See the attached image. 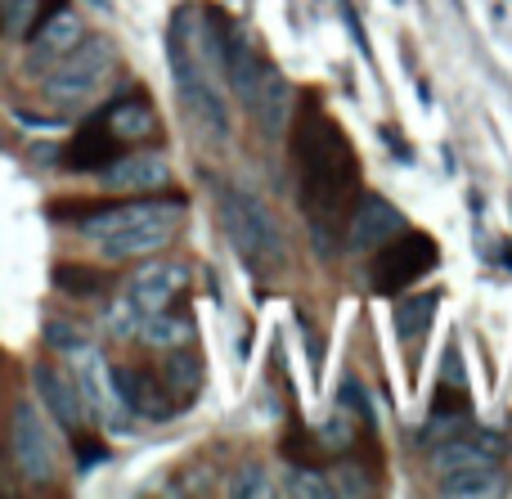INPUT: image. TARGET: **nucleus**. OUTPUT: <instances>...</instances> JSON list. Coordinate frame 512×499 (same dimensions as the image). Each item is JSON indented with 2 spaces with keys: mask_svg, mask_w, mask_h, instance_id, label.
<instances>
[{
  "mask_svg": "<svg viewBox=\"0 0 512 499\" xmlns=\"http://www.w3.org/2000/svg\"><path fill=\"white\" fill-rule=\"evenodd\" d=\"M432 266H436V243L423 239V234H409V243L382 252V261H373V284L382 293H396V288L414 284L418 275H427Z\"/></svg>",
  "mask_w": 512,
  "mask_h": 499,
  "instance_id": "obj_9",
  "label": "nucleus"
},
{
  "mask_svg": "<svg viewBox=\"0 0 512 499\" xmlns=\"http://www.w3.org/2000/svg\"><path fill=\"white\" fill-rule=\"evenodd\" d=\"M104 324L108 329L117 333V338H135V333H140V324H144V315L135 311L131 302H126V297H117L113 306H108V315H104Z\"/></svg>",
  "mask_w": 512,
  "mask_h": 499,
  "instance_id": "obj_25",
  "label": "nucleus"
},
{
  "mask_svg": "<svg viewBox=\"0 0 512 499\" xmlns=\"http://www.w3.org/2000/svg\"><path fill=\"white\" fill-rule=\"evenodd\" d=\"M342 401H346V410H351V414H360L364 423H378V414H373L369 396L360 392V383H355V378H342Z\"/></svg>",
  "mask_w": 512,
  "mask_h": 499,
  "instance_id": "obj_29",
  "label": "nucleus"
},
{
  "mask_svg": "<svg viewBox=\"0 0 512 499\" xmlns=\"http://www.w3.org/2000/svg\"><path fill=\"white\" fill-rule=\"evenodd\" d=\"M400 230H405V216H400L387 198L364 194L360 207H355V216H351V248H364V252L382 248V243L396 239Z\"/></svg>",
  "mask_w": 512,
  "mask_h": 499,
  "instance_id": "obj_11",
  "label": "nucleus"
},
{
  "mask_svg": "<svg viewBox=\"0 0 512 499\" xmlns=\"http://www.w3.org/2000/svg\"><path fill=\"white\" fill-rule=\"evenodd\" d=\"M77 41H81V18L68 14V9H59V14H50L41 27H36L32 59H27V63L41 72V68H50V63H59Z\"/></svg>",
  "mask_w": 512,
  "mask_h": 499,
  "instance_id": "obj_15",
  "label": "nucleus"
},
{
  "mask_svg": "<svg viewBox=\"0 0 512 499\" xmlns=\"http://www.w3.org/2000/svg\"><path fill=\"white\" fill-rule=\"evenodd\" d=\"M77 387H81V405H86L104 428H122L131 410H126L122 396H117V387H113V378H108V365L99 360V351H90V347L77 351Z\"/></svg>",
  "mask_w": 512,
  "mask_h": 499,
  "instance_id": "obj_8",
  "label": "nucleus"
},
{
  "mask_svg": "<svg viewBox=\"0 0 512 499\" xmlns=\"http://www.w3.org/2000/svg\"><path fill=\"white\" fill-rule=\"evenodd\" d=\"M117 144H122V140H117V135H113V126H108V117L99 113L95 122H86L77 135H72V144H68V158H63V162H68L72 171H104L108 162L117 158Z\"/></svg>",
  "mask_w": 512,
  "mask_h": 499,
  "instance_id": "obj_14",
  "label": "nucleus"
},
{
  "mask_svg": "<svg viewBox=\"0 0 512 499\" xmlns=\"http://www.w3.org/2000/svg\"><path fill=\"white\" fill-rule=\"evenodd\" d=\"M337 477H342V482H333L337 495H369V491H373V482H364L355 468H346V473H337Z\"/></svg>",
  "mask_w": 512,
  "mask_h": 499,
  "instance_id": "obj_31",
  "label": "nucleus"
},
{
  "mask_svg": "<svg viewBox=\"0 0 512 499\" xmlns=\"http://www.w3.org/2000/svg\"><path fill=\"white\" fill-rule=\"evenodd\" d=\"M436 302H441V293H414V297H400L396 302V329L405 342H418L427 333V324H432L436 315Z\"/></svg>",
  "mask_w": 512,
  "mask_h": 499,
  "instance_id": "obj_20",
  "label": "nucleus"
},
{
  "mask_svg": "<svg viewBox=\"0 0 512 499\" xmlns=\"http://www.w3.org/2000/svg\"><path fill=\"white\" fill-rule=\"evenodd\" d=\"M198 383H203V365H198V356H171V365L162 369V387H167L171 396L180 401V410H185V401H194Z\"/></svg>",
  "mask_w": 512,
  "mask_h": 499,
  "instance_id": "obj_22",
  "label": "nucleus"
},
{
  "mask_svg": "<svg viewBox=\"0 0 512 499\" xmlns=\"http://www.w3.org/2000/svg\"><path fill=\"white\" fill-rule=\"evenodd\" d=\"M135 338L149 342V347H158V351H176V347H185V342L194 338V320L171 315V306H167V311L149 315V320L140 324V333H135Z\"/></svg>",
  "mask_w": 512,
  "mask_h": 499,
  "instance_id": "obj_19",
  "label": "nucleus"
},
{
  "mask_svg": "<svg viewBox=\"0 0 512 499\" xmlns=\"http://www.w3.org/2000/svg\"><path fill=\"white\" fill-rule=\"evenodd\" d=\"M9 450H14V464L23 468V477H32V482L54 477V446L45 437V423L32 401H18L9 414Z\"/></svg>",
  "mask_w": 512,
  "mask_h": 499,
  "instance_id": "obj_6",
  "label": "nucleus"
},
{
  "mask_svg": "<svg viewBox=\"0 0 512 499\" xmlns=\"http://www.w3.org/2000/svg\"><path fill=\"white\" fill-rule=\"evenodd\" d=\"M0 27H14V32H23L27 23H32V14H36V0H0Z\"/></svg>",
  "mask_w": 512,
  "mask_h": 499,
  "instance_id": "obj_28",
  "label": "nucleus"
},
{
  "mask_svg": "<svg viewBox=\"0 0 512 499\" xmlns=\"http://www.w3.org/2000/svg\"><path fill=\"white\" fill-rule=\"evenodd\" d=\"M216 203H221L225 234H230L234 252L248 261V270H256V275L283 270L288 248H283V234H279V225H274V216L265 212L261 198L248 194V189H239V185H225L221 194H216Z\"/></svg>",
  "mask_w": 512,
  "mask_h": 499,
  "instance_id": "obj_2",
  "label": "nucleus"
},
{
  "mask_svg": "<svg viewBox=\"0 0 512 499\" xmlns=\"http://www.w3.org/2000/svg\"><path fill=\"white\" fill-rule=\"evenodd\" d=\"M445 495H504L508 482L499 473V464H468V468H450L441 477Z\"/></svg>",
  "mask_w": 512,
  "mask_h": 499,
  "instance_id": "obj_18",
  "label": "nucleus"
},
{
  "mask_svg": "<svg viewBox=\"0 0 512 499\" xmlns=\"http://www.w3.org/2000/svg\"><path fill=\"white\" fill-rule=\"evenodd\" d=\"M167 180H171V167L158 153H117L104 167L108 189H162Z\"/></svg>",
  "mask_w": 512,
  "mask_h": 499,
  "instance_id": "obj_13",
  "label": "nucleus"
},
{
  "mask_svg": "<svg viewBox=\"0 0 512 499\" xmlns=\"http://www.w3.org/2000/svg\"><path fill=\"white\" fill-rule=\"evenodd\" d=\"M504 459V441L495 432H481V437H450L436 450V468L450 473V468H468V464H499Z\"/></svg>",
  "mask_w": 512,
  "mask_h": 499,
  "instance_id": "obj_17",
  "label": "nucleus"
},
{
  "mask_svg": "<svg viewBox=\"0 0 512 499\" xmlns=\"http://www.w3.org/2000/svg\"><path fill=\"white\" fill-rule=\"evenodd\" d=\"M32 387H36V396H41V405L63 423V428H77L81 414H86V405H81V387L72 383L63 369L36 365L32 369Z\"/></svg>",
  "mask_w": 512,
  "mask_h": 499,
  "instance_id": "obj_12",
  "label": "nucleus"
},
{
  "mask_svg": "<svg viewBox=\"0 0 512 499\" xmlns=\"http://www.w3.org/2000/svg\"><path fill=\"white\" fill-rule=\"evenodd\" d=\"M230 495H256V499H265V495H274V486L265 482L261 468H243V473L230 482Z\"/></svg>",
  "mask_w": 512,
  "mask_h": 499,
  "instance_id": "obj_27",
  "label": "nucleus"
},
{
  "mask_svg": "<svg viewBox=\"0 0 512 499\" xmlns=\"http://www.w3.org/2000/svg\"><path fill=\"white\" fill-rule=\"evenodd\" d=\"M45 342H50L54 351H68V356H77L86 342H81V329H72V324H63V320H50L45 324Z\"/></svg>",
  "mask_w": 512,
  "mask_h": 499,
  "instance_id": "obj_26",
  "label": "nucleus"
},
{
  "mask_svg": "<svg viewBox=\"0 0 512 499\" xmlns=\"http://www.w3.org/2000/svg\"><path fill=\"white\" fill-rule=\"evenodd\" d=\"M319 437H324V450H346L351 446V423H346L342 414H333V419L319 428Z\"/></svg>",
  "mask_w": 512,
  "mask_h": 499,
  "instance_id": "obj_30",
  "label": "nucleus"
},
{
  "mask_svg": "<svg viewBox=\"0 0 512 499\" xmlns=\"http://www.w3.org/2000/svg\"><path fill=\"white\" fill-rule=\"evenodd\" d=\"M248 108H252L256 122H261L265 135H283V126H288V113H292V86L270 68L261 77V86L248 95Z\"/></svg>",
  "mask_w": 512,
  "mask_h": 499,
  "instance_id": "obj_16",
  "label": "nucleus"
},
{
  "mask_svg": "<svg viewBox=\"0 0 512 499\" xmlns=\"http://www.w3.org/2000/svg\"><path fill=\"white\" fill-rule=\"evenodd\" d=\"M180 212H185L180 198H149V203L86 212L77 221V230L99 243V257L104 261H135V257H149V252L167 248L176 239Z\"/></svg>",
  "mask_w": 512,
  "mask_h": 499,
  "instance_id": "obj_1",
  "label": "nucleus"
},
{
  "mask_svg": "<svg viewBox=\"0 0 512 499\" xmlns=\"http://www.w3.org/2000/svg\"><path fill=\"white\" fill-rule=\"evenodd\" d=\"M185 284H189V266H180V261H149V266H140L126 279L122 297L149 320V315L167 311V306L185 293Z\"/></svg>",
  "mask_w": 512,
  "mask_h": 499,
  "instance_id": "obj_7",
  "label": "nucleus"
},
{
  "mask_svg": "<svg viewBox=\"0 0 512 499\" xmlns=\"http://www.w3.org/2000/svg\"><path fill=\"white\" fill-rule=\"evenodd\" d=\"M108 378H113L117 396H122V405L131 414H144V419H171V414H180V401L153 374H144V369L122 365V369H108Z\"/></svg>",
  "mask_w": 512,
  "mask_h": 499,
  "instance_id": "obj_10",
  "label": "nucleus"
},
{
  "mask_svg": "<svg viewBox=\"0 0 512 499\" xmlns=\"http://www.w3.org/2000/svg\"><path fill=\"white\" fill-rule=\"evenodd\" d=\"M108 72H113V41H104V36H81V41L50 68L45 95L63 108L81 104V99H90L99 86H104Z\"/></svg>",
  "mask_w": 512,
  "mask_h": 499,
  "instance_id": "obj_5",
  "label": "nucleus"
},
{
  "mask_svg": "<svg viewBox=\"0 0 512 499\" xmlns=\"http://www.w3.org/2000/svg\"><path fill=\"white\" fill-rule=\"evenodd\" d=\"M54 284H59L68 297H95L99 288H104V275H99V270H86V266H59L54 270Z\"/></svg>",
  "mask_w": 512,
  "mask_h": 499,
  "instance_id": "obj_23",
  "label": "nucleus"
},
{
  "mask_svg": "<svg viewBox=\"0 0 512 499\" xmlns=\"http://www.w3.org/2000/svg\"><path fill=\"white\" fill-rule=\"evenodd\" d=\"M283 491L297 495V499H328V495H337L333 482H324V473H310V468H292Z\"/></svg>",
  "mask_w": 512,
  "mask_h": 499,
  "instance_id": "obj_24",
  "label": "nucleus"
},
{
  "mask_svg": "<svg viewBox=\"0 0 512 499\" xmlns=\"http://www.w3.org/2000/svg\"><path fill=\"white\" fill-rule=\"evenodd\" d=\"M450 383L463 387V365H459V347H450Z\"/></svg>",
  "mask_w": 512,
  "mask_h": 499,
  "instance_id": "obj_32",
  "label": "nucleus"
},
{
  "mask_svg": "<svg viewBox=\"0 0 512 499\" xmlns=\"http://www.w3.org/2000/svg\"><path fill=\"white\" fill-rule=\"evenodd\" d=\"M104 117H108L117 140H140V135H149L153 126H158L153 122V108L140 104V99H122V104H113Z\"/></svg>",
  "mask_w": 512,
  "mask_h": 499,
  "instance_id": "obj_21",
  "label": "nucleus"
},
{
  "mask_svg": "<svg viewBox=\"0 0 512 499\" xmlns=\"http://www.w3.org/2000/svg\"><path fill=\"white\" fill-rule=\"evenodd\" d=\"M167 59H171V77H176V95L185 104V113L203 126L207 135L225 140L230 135V113H225V99L216 90V81L207 77L203 59L194 54V45L185 41V27H171V45H167Z\"/></svg>",
  "mask_w": 512,
  "mask_h": 499,
  "instance_id": "obj_4",
  "label": "nucleus"
},
{
  "mask_svg": "<svg viewBox=\"0 0 512 499\" xmlns=\"http://www.w3.org/2000/svg\"><path fill=\"white\" fill-rule=\"evenodd\" d=\"M297 167H301V189H306V207L315 216L324 212V207L342 203L355 180L351 149H346V140L328 122H310V131L301 135Z\"/></svg>",
  "mask_w": 512,
  "mask_h": 499,
  "instance_id": "obj_3",
  "label": "nucleus"
},
{
  "mask_svg": "<svg viewBox=\"0 0 512 499\" xmlns=\"http://www.w3.org/2000/svg\"><path fill=\"white\" fill-rule=\"evenodd\" d=\"M90 5H95V9H104V14H108V0H90Z\"/></svg>",
  "mask_w": 512,
  "mask_h": 499,
  "instance_id": "obj_33",
  "label": "nucleus"
}]
</instances>
